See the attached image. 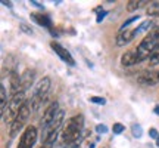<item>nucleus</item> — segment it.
<instances>
[{"mask_svg":"<svg viewBox=\"0 0 159 148\" xmlns=\"http://www.w3.org/2000/svg\"><path fill=\"white\" fill-rule=\"evenodd\" d=\"M124 125H121V123H115L114 127H112V131H114V133H116V135H119V133H122L124 132Z\"/></svg>","mask_w":159,"mask_h":148,"instance_id":"4be33fe9","label":"nucleus"},{"mask_svg":"<svg viewBox=\"0 0 159 148\" xmlns=\"http://www.w3.org/2000/svg\"><path fill=\"white\" fill-rule=\"evenodd\" d=\"M35 141H37V129H35L34 126H28L24 131L21 139H19L18 148H33Z\"/></svg>","mask_w":159,"mask_h":148,"instance_id":"423d86ee","label":"nucleus"},{"mask_svg":"<svg viewBox=\"0 0 159 148\" xmlns=\"http://www.w3.org/2000/svg\"><path fill=\"white\" fill-rule=\"evenodd\" d=\"M150 34H152V37L155 39V42L159 45V27H156L153 31H150Z\"/></svg>","mask_w":159,"mask_h":148,"instance_id":"393cba45","label":"nucleus"},{"mask_svg":"<svg viewBox=\"0 0 159 148\" xmlns=\"http://www.w3.org/2000/svg\"><path fill=\"white\" fill-rule=\"evenodd\" d=\"M25 93L24 92H19L16 95H13V96L9 99V104H7V107H6L5 113L2 114V117H3V121H5L6 125H12L13 123V120L16 119V116L19 114V110L22 108V105L25 104Z\"/></svg>","mask_w":159,"mask_h":148,"instance_id":"f03ea898","label":"nucleus"},{"mask_svg":"<svg viewBox=\"0 0 159 148\" xmlns=\"http://www.w3.org/2000/svg\"><path fill=\"white\" fill-rule=\"evenodd\" d=\"M156 145H158V147H159V138H158V139H156Z\"/></svg>","mask_w":159,"mask_h":148,"instance_id":"72a5a7b5","label":"nucleus"},{"mask_svg":"<svg viewBox=\"0 0 159 148\" xmlns=\"http://www.w3.org/2000/svg\"><path fill=\"white\" fill-rule=\"evenodd\" d=\"M84 126V117L78 114V116H74L72 119H69L66 121V127L63 131V141L68 144H75L78 141L80 135H81V129Z\"/></svg>","mask_w":159,"mask_h":148,"instance_id":"f257e3e1","label":"nucleus"},{"mask_svg":"<svg viewBox=\"0 0 159 148\" xmlns=\"http://www.w3.org/2000/svg\"><path fill=\"white\" fill-rule=\"evenodd\" d=\"M90 102H93V104H100V105H103V104H106V101H105L103 98H100V96H91L90 98Z\"/></svg>","mask_w":159,"mask_h":148,"instance_id":"5701e85b","label":"nucleus"},{"mask_svg":"<svg viewBox=\"0 0 159 148\" xmlns=\"http://www.w3.org/2000/svg\"><path fill=\"white\" fill-rule=\"evenodd\" d=\"M31 108L33 107H30V102L28 101H25V104L22 105V108L19 110V114L16 116V119L13 120V123L11 125V131H9V135L11 138H15L21 132L24 126H25V121L28 120L30 117V113H31Z\"/></svg>","mask_w":159,"mask_h":148,"instance_id":"20e7f679","label":"nucleus"},{"mask_svg":"<svg viewBox=\"0 0 159 148\" xmlns=\"http://www.w3.org/2000/svg\"><path fill=\"white\" fill-rule=\"evenodd\" d=\"M149 136H150V138H155V139H158V138H159L158 131H156V129H150V131H149Z\"/></svg>","mask_w":159,"mask_h":148,"instance_id":"bb28decb","label":"nucleus"},{"mask_svg":"<svg viewBox=\"0 0 159 148\" xmlns=\"http://www.w3.org/2000/svg\"><path fill=\"white\" fill-rule=\"evenodd\" d=\"M7 104L9 102H7V96H6V89H5V86L2 85L0 86V113L2 114L5 113Z\"/></svg>","mask_w":159,"mask_h":148,"instance_id":"dca6fc26","label":"nucleus"},{"mask_svg":"<svg viewBox=\"0 0 159 148\" xmlns=\"http://www.w3.org/2000/svg\"><path fill=\"white\" fill-rule=\"evenodd\" d=\"M11 92L12 96L19 93V92H22V89H21V76H18L16 73L11 74Z\"/></svg>","mask_w":159,"mask_h":148,"instance_id":"4468645a","label":"nucleus"},{"mask_svg":"<svg viewBox=\"0 0 159 148\" xmlns=\"http://www.w3.org/2000/svg\"><path fill=\"white\" fill-rule=\"evenodd\" d=\"M31 3H33V5H35V6H39V7H43V5H41L40 2H34V0H33Z\"/></svg>","mask_w":159,"mask_h":148,"instance_id":"7c9ffc66","label":"nucleus"},{"mask_svg":"<svg viewBox=\"0 0 159 148\" xmlns=\"http://www.w3.org/2000/svg\"><path fill=\"white\" fill-rule=\"evenodd\" d=\"M137 62H139V58H137V52H134V51L125 52L124 55L121 57V64L124 67H131V65H134Z\"/></svg>","mask_w":159,"mask_h":148,"instance_id":"f8f14e48","label":"nucleus"},{"mask_svg":"<svg viewBox=\"0 0 159 148\" xmlns=\"http://www.w3.org/2000/svg\"><path fill=\"white\" fill-rule=\"evenodd\" d=\"M134 37H136L134 30L127 28L125 31H119V34L116 36V46H125L127 43H130Z\"/></svg>","mask_w":159,"mask_h":148,"instance_id":"1a4fd4ad","label":"nucleus"},{"mask_svg":"<svg viewBox=\"0 0 159 148\" xmlns=\"http://www.w3.org/2000/svg\"><path fill=\"white\" fill-rule=\"evenodd\" d=\"M31 17L34 19L35 22L39 24V25H43V27H52V22H50V18L47 17V15H41V13H31Z\"/></svg>","mask_w":159,"mask_h":148,"instance_id":"2eb2a0df","label":"nucleus"},{"mask_svg":"<svg viewBox=\"0 0 159 148\" xmlns=\"http://www.w3.org/2000/svg\"><path fill=\"white\" fill-rule=\"evenodd\" d=\"M21 27H22V31H25V33H28V34H33V31H31V30H28V27H27V25H21Z\"/></svg>","mask_w":159,"mask_h":148,"instance_id":"cd10ccee","label":"nucleus"},{"mask_svg":"<svg viewBox=\"0 0 159 148\" xmlns=\"http://www.w3.org/2000/svg\"><path fill=\"white\" fill-rule=\"evenodd\" d=\"M57 110H59V105H57V102L55 101V102H52L47 108H46L44 114H43V119H41V129H47L49 127V125L52 123V120L55 119V116H56Z\"/></svg>","mask_w":159,"mask_h":148,"instance_id":"0eeeda50","label":"nucleus"},{"mask_svg":"<svg viewBox=\"0 0 159 148\" xmlns=\"http://www.w3.org/2000/svg\"><path fill=\"white\" fill-rule=\"evenodd\" d=\"M155 111H156V113L159 114V107H156V108H155Z\"/></svg>","mask_w":159,"mask_h":148,"instance_id":"473e14b6","label":"nucleus"},{"mask_svg":"<svg viewBox=\"0 0 159 148\" xmlns=\"http://www.w3.org/2000/svg\"><path fill=\"white\" fill-rule=\"evenodd\" d=\"M33 80H34V71H33V70L24 71L22 76H21V89H22V92L27 91L28 87H31Z\"/></svg>","mask_w":159,"mask_h":148,"instance_id":"ddd939ff","label":"nucleus"},{"mask_svg":"<svg viewBox=\"0 0 159 148\" xmlns=\"http://www.w3.org/2000/svg\"><path fill=\"white\" fill-rule=\"evenodd\" d=\"M149 64H150V65H156V64H159V47L152 53V55H150V58H149Z\"/></svg>","mask_w":159,"mask_h":148,"instance_id":"aec40b11","label":"nucleus"},{"mask_svg":"<svg viewBox=\"0 0 159 148\" xmlns=\"http://www.w3.org/2000/svg\"><path fill=\"white\" fill-rule=\"evenodd\" d=\"M105 15H106V12H102V13H100V15L97 17V22H100V21H102L103 18H105Z\"/></svg>","mask_w":159,"mask_h":148,"instance_id":"c85d7f7f","label":"nucleus"},{"mask_svg":"<svg viewBox=\"0 0 159 148\" xmlns=\"http://www.w3.org/2000/svg\"><path fill=\"white\" fill-rule=\"evenodd\" d=\"M146 13H148L149 17H158L159 15V2H153V3H150L148 6V9H146Z\"/></svg>","mask_w":159,"mask_h":148,"instance_id":"f3484780","label":"nucleus"},{"mask_svg":"<svg viewBox=\"0 0 159 148\" xmlns=\"http://www.w3.org/2000/svg\"><path fill=\"white\" fill-rule=\"evenodd\" d=\"M52 145H53V144H49V142H43V145H41V147H40V148H52Z\"/></svg>","mask_w":159,"mask_h":148,"instance_id":"c756f323","label":"nucleus"},{"mask_svg":"<svg viewBox=\"0 0 159 148\" xmlns=\"http://www.w3.org/2000/svg\"><path fill=\"white\" fill-rule=\"evenodd\" d=\"M50 47L55 52H56V55L61 58L62 61H65V62L69 64V65H75V61H74V58L71 57V53H69V52L66 51L63 46L59 45L57 42H52V43H50Z\"/></svg>","mask_w":159,"mask_h":148,"instance_id":"6e6552de","label":"nucleus"},{"mask_svg":"<svg viewBox=\"0 0 159 148\" xmlns=\"http://www.w3.org/2000/svg\"><path fill=\"white\" fill-rule=\"evenodd\" d=\"M63 148H75V144H72V145H68V147H63Z\"/></svg>","mask_w":159,"mask_h":148,"instance_id":"2f4dec72","label":"nucleus"},{"mask_svg":"<svg viewBox=\"0 0 159 148\" xmlns=\"http://www.w3.org/2000/svg\"><path fill=\"white\" fill-rule=\"evenodd\" d=\"M150 27H155L153 19H152V21H149V19H148V21H144L143 24H140V25H139V27H137V28L134 30V33H136V36H139L140 33H143V31H146V30H149Z\"/></svg>","mask_w":159,"mask_h":148,"instance_id":"a211bd4d","label":"nucleus"},{"mask_svg":"<svg viewBox=\"0 0 159 148\" xmlns=\"http://www.w3.org/2000/svg\"><path fill=\"white\" fill-rule=\"evenodd\" d=\"M137 81L143 86H153L156 85L159 80H158V74H153V73H143L142 76H139Z\"/></svg>","mask_w":159,"mask_h":148,"instance_id":"9b49d317","label":"nucleus"},{"mask_svg":"<svg viewBox=\"0 0 159 148\" xmlns=\"http://www.w3.org/2000/svg\"><path fill=\"white\" fill-rule=\"evenodd\" d=\"M133 135H134L136 138L142 136V127H140V126H137V125L133 126Z\"/></svg>","mask_w":159,"mask_h":148,"instance_id":"b1692460","label":"nucleus"},{"mask_svg":"<svg viewBox=\"0 0 159 148\" xmlns=\"http://www.w3.org/2000/svg\"><path fill=\"white\" fill-rule=\"evenodd\" d=\"M156 74H158V80H159V71H158V73H156Z\"/></svg>","mask_w":159,"mask_h":148,"instance_id":"f704fd0d","label":"nucleus"},{"mask_svg":"<svg viewBox=\"0 0 159 148\" xmlns=\"http://www.w3.org/2000/svg\"><path fill=\"white\" fill-rule=\"evenodd\" d=\"M146 2H140V0H130L128 3H127V11L128 12H133V11H137L139 7L142 5H144Z\"/></svg>","mask_w":159,"mask_h":148,"instance_id":"6ab92c4d","label":"nucleus"},{"mask_svg":"<svg viewBox=\"0 0 159 148\" xmlns=\"http://www.w3.org/2000/svg\"><path fill=\"white\" fill-rule=\"evenodd\" d=\"M96 131L99 132V133H106V132H108V127H106L105 125H99L96 127Z\"/></svg>","mask_w":159,"mask_h":148,"instance_id":"a878e982","label":"nucleus"},{"mask_svg":"<svg viewBox=\"0 0 159 148\" xmlns=\"http://www.w3.org/2000/svg\"><path fill=\"white\" fill-rule=\"evenodd\" d=\"M63 117H65V113H63V110H57L56 116H55V119L52 120V123L49 125V127L46 129L47 133H50V132H55V131H59V127L62 126L63 123Z\"/></svg>","mask_w":159,"mask_h":148,"instance_id":"9d476101","label":"nucleus"},{"mask_svg":"<svg viewBox=\"0 0 159 148\" xmlns=\"http://www.w3.org/2000/svg\"><path fill=\"white\" fill-rule=\"evenodd\" d=\"M158 47H159V45L155 42L152 34L149 33V34L140 42V45L137 46V58H139V62H140V61H144V59H149L150 55H152Z\"/></svg>","mask_w":159,"mask_h":148,"instance_id":"7ed1b4c3","label":"nucleus"},{"mask_svg":"<svg viewBox=\"0 0 159 148\" xmlns=\"http://www.w3.org/2000/svg\"><path fill=\"white\" fill-rule=\"evenodd\" d=\"M49 89H50V77H43V79L37 83V86H35V89H34V93H33V99H31L33 110H37L39 102L47 95Z\"/></svg>","mask_w":159,"mask_h":148,"instance_id":"39448f33","label":"nucleus"},{"mask_svg":"<svg viewBox=\"0 0 159 148\" xmlns=\"http://www.w3.org/2000/svg\"><path fill=\"white\" fill-rule=\"evenodd\" d=\"M137 19H139V17H131V18H128V19H127V21H125V22L122 24V25H121V28H119V31H125V30H127V27H128V25H130L131 22H134V21H137Z\"/></svg>","mask_w":159,"mask_h":148,"instance_id":"412c9836","label":"nucleus"}]
</instances>
